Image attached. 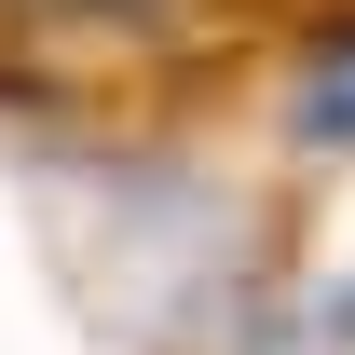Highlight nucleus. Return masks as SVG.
I'll use <instances>...</instances> for the list:
<instances>
[{
  "label": "nucleus",
  "mask_w": 355,
  "mask_h": 355,
  "mask_svg": "<svg viewBox=\"0 0 355 355\" xmlns=\"http://www.w3.org/2000/svg\"><path fill=\"white\" fill-rule=\"evenodd\" d=\"M287 123H301L314 150H355V28H328V42L301 55V96H287Z\"/></svg>",
  "instance_id": "f257e3e1"
}]
</instances>
